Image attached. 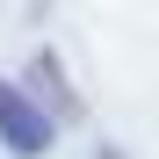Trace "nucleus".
<instances>
[{
	"instance_id": "1",
	"label": "nucleus",
	"mask_w": 159,
	"mask_h": 159,
	"mask_svg": "<svg viewBox=\"0 0 159 159\" xmlns=\"http://www.w3.org/2000/svg\"><path fill=\"white\" fill-rule=\"evenodd\" d=\"M0 138H7L22 159H36V152L51 145V123L36 116V101L22 94V87H7V80H0Z\"/></svg>"
}]
</instances>
